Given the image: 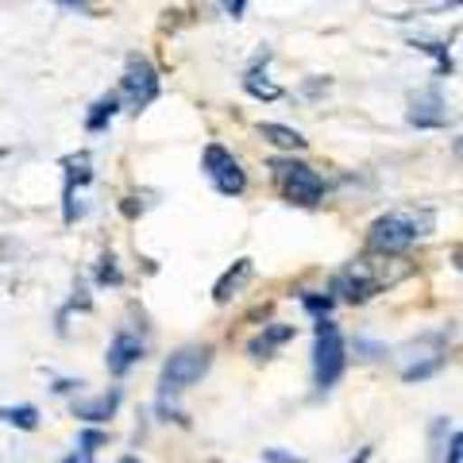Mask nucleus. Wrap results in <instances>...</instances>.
<instances>
[{
	"instance_id": "nucleus-1",
	"label": "nucleus",
	"mask_w": 463,
	"mask_h": 463,
	"mask_svg": "<svg viewBox=\"0 0 463 463\" xmlns=\"http://www.w3.org/2000/svg\"><path fill=\"white\" fill-rule=\"evenodd\" d=\"M410 274H413V267L405 263V255H364L332 274L328 294L344 301V306H367L371 298H379L383 289L398 286L402 279H410Z\"/></svg>"
},
{
	"instance_id": "nucleus-2",
	"label": "nucleus",
	"mask_w": 463,
	"mask_h": 463,
	"mask_svg": "<svg viewBox=\"0 0 463 463\" xmlns=\"http://www.w3.org/2000/svg\"><path fill=\"white\" fill-rule=\"evenodd\" d=\"M213 347L209 344H190V347H178L166 364H163V374H158V402L155 410L163 421H174V425H190V417L178 405V398L185 394L190 386H197L201 379L209 374L213 367Z\"/></svg>"
},
{
	"instance_id": "nucleus-3",
	"label": "nucleus",
	"mask_w": 463,
	"mask_h": 463,
	"mask_svg": "<svg viewBox=\"0 0 463 463\" xmlns=\"http://www.w3.org/2000/svg\"><path fill=\"white\" fill-rule=\"evenodd\" d=\"M432 228H437L432 209H390L367 228V255H405L417 240L432 236Z\"/></svg>"
},
{
	"instance_id": "nucleus-4",
	"label": "nucleus",
	"mask_w": 463,
	"mask_h": 463,
	"mask_svg": "<svg viewBox=\"0 0 463 463\" xmlns=\"http://www.w3.org/2000/svg\"><path fill=\"white\" fill-rule=\"evenodd\" d=\"M270 182L274 190H279V197L286 201V205H298V209H317L328 194V182L325 174L309 166L306 158H294V155H274L270 163Z\"/></svg>"
},
{
	"instance_id": "nucleus-5",
	"label": "nucleus",
	"mask_w": 463,
	"mask_h": 463,
	"mask_svg": "<svg viewBox=\"0 0 463 463\" xmlns=\"http://www.w3.org/2000/svg\"><path fill=\"white\" fill-rule=\"evenodd\" d=\"M347 371V340L332 317L313 321V386L328 394Z\"/></svg>"
},
{
	"instance_id": "nucleus-6",
	"label": "nucleus",
	"mask_w": 463,
	"mask_h": 463,
	"mask_svg": "<svg viewBox=\"0 0 463 463\" xmlns=\"http://www.w3.org/2000/svg\"><path fill=\"white\" fill-rule=\"evenodd\" d=\"M116 93H120L124 112L139 116V112H147V109L155 105L158 93H163V74H158V66L151 62L147 54L132 51V54L124 58V74H120V85H116Z\"/></svg>"
},
{
	"instance_id": "nucleus-7",
	"label": "nucleus",
	"mask_w": 463,
	"mask_h": 463,
	"mask_svg": "<svg viewBox=\"0 0 463 463\" xmlns=\"http://www.w3.org/2000/svg\"><path fill=\"white\" fill-rule=\"evenodd\" d=\"M201 174L209 178V185L221 197H243L248 194V170H243L240 155H232V147L224 143H205V151H201Z\"/></svg>"
},
{
	"instance_id": "nucleus-8",
	"label": "nucleus",
	"mask_w": 463,
	"mask_h": 463,
	"mask_svg": "<svg viewBox=\"0 0 463 463\" xmlns=\"http://www.w3.org/2000/svg\"><path fill=\"white\" fill-rule=\"evenodd\" d=\"M402 352H405V359H410V364L402 367V383H425L448 364V336L444 332H432V336L405 344Z\"/></svg>"
},
{
	"instance_id": "nucleus-9",
	"label": "nucleus",
	"mask_w": 463,
	"mask_h": 463,
	"mask_svg": "<svg viewBox=\"0 0 463 463\" xmlns=\"http://www.w3.org/2000/svg\"><path fill=\"white\" fill-rule=\"evenodd\" d=\"M405 124L417 128V132H440L448 128V100L437 85H425V90L410 93V105H405Z\"/></svg>"
},
{
	"instance_id": "nucleus-10",
	"label": "nucleus",
	"mask_w": 463,
	"mask_h": 463,
	"mask_svg": "<svg viewBox=\"0 0 463 463\" xmlns=\"http://www.w3.org/2000/svg\"><path fill=\"white\" fill-rule=\"evenodd\" d=\"M143 355H147V336H139L136 328L120 325L116 328V336L109 340V352H105V367L112 379H124L128 371L136 364H143Z\"/></svg>"
},
{
	"instance_id": "nucleus-11",
	"label": "nucleus",
	"mask_w": 463,
	"mask_h": 463,
	"mask_svg": "<svg viewBox=\"0 0 463 463\" xmlns=\"http://www.w3.org/2000/svg\"><path fill=\"white\" fill-rule=\"evenodd\" d=\"M270 58H274V54H270V47L263 43V47L255 51L251 66L243 70V78H240L243 93H248L251 100H259V105H274V100H282V97H286V90H282V85L270 78V70H267V66H270Z\"/></svg>"
},
{
	"instance_id": "nucleus-12",
	"label": "nucleus",
	"mask_w": 463,
	"mask_h": 463,
	"mask_svg": "<svg viewBox=\"0 0 463 463\" xmlns=\"http://www.w3.org/2000/svg\"><path fill=\"white\" fill-rule=\"evenodd\" d=\"M120 402H124V390L112 386V390H105V394H97V398H74L70 402V413H74L78 421H85V425H105V421L116 417Z\"/></svg>"
},
{
	"instance_id": "nucleus-13",
	"label": "nucleus",
	"mask_w": 463,
	"mask_h": 463,
	"mask_svg": "<svg viewBox=\"0 0 463 463\" xmlns=\"http://www.w3.org/2000/svg\"><path fill=\"white\" fill-rule=\"evenodd\" d=\"M255 279V259H236V263H232L221 279H216V286H213V301L216 306H228V301H236L243 289H248V282Z\"/></svg>"
},
{
	"instance_id": "nucleus-14",
	"label": "nucleus",
	"mask_w": 463,
	"mask_h": 463,
	"mask_svg": "<svg viewBox=\"0 0 463 463\" xmlns=\"http://www.w3.org/2000/svg\"><path fill=\"white\" fill-rule=\"evenodd\" d=\"M294 336H298V328H294V325H282V321L263 325V332H255V336L248 340V355L255 359V364H263V359H274V355H279V347H286Z\"/></svg>"
},
{
	"instance_id": "nucleus-15",
	"label": "nucleus",
	"mask_w": 463,
	"mask_h": 463,
	"mask_svg": "<svg viewBox=\"0 0 463 463\" xmlns=\"http://www.w3.org/2000/svg\"><path fill=\"white\" fill-rule=\"evenodd\" d=\"M124 112V105H120V93L116 90H109V93H100L90 109H85V132L90 136H105L109 128H112V120Z\"/></svg>"
},
{
	"instance_id": "nucleus-16",
	"label": "nucleus",
	"mask_w": 463,
	"mask_h": 463,
	"mask_svg": "<svg viewBox=\"0 0 463 463\" xmlns=\"http://www.w3.org/2000/svg\"><path fill=\"white\" fill-rule=\"evenodd\" d=\"M259 139L270 143L274 151H282V155H298V151H306L309 147V139L298 132V128H289V124H279V120H263L255 128Z\"/></svg>"
},
{
	"instance_id": "nucleus-17",
	"label": "nucleus",
	"mask_w": 463,
	"mask_h": 463,
	"mask_svg": "<svg viewBox=\"0 0 463 463\" xmlns=\"http://www.w3.org/2000/svg\"><path fill=\"white\" fill-rule=\"evenodd\" d=\"M62 185L70 190H85V185H93L97 170H93V155L90 151H74V155H62Z\"/></svg>"
},
{
	"instance_id": "nucleus-18",
	"label": "nucleus",
	"mask_w": 463,
	"mask_h": 463,
	"mask_svg": "<svg viewBox=\"0 0 463 463\" xmlns=\"http://www.w3.org/2000/svg\"><path fill=\"white\" fill-rule=\"evenodd\" d=\"M413 51H421L432 58V66H437V78H452L456 74V62H452V51H448L444 39H429V35H413L410 39Z\"/></svg>"
},
{
	"instance_id": "nucleus-19",
	"label": "nucleus",
	"mask_w": 463,
	"mask_h": 463,
	"mask_svg": "<svg viewBox=\"0 0 463 463\" xmlns=\"http://www.w3.org/2000/svg\"><path fill=\"white\" fill-rule=\"evenodd\" d=\"M93 309V294H90V286L85 282H78V289H74V298L66 301L62 309H58V317H54V328H58V336H66V321H70V313H90Z\"/></svg>"
},
{
	"instance_id": "nucleus-20",
	"label": "nucleus",
	"mask_w": 463,
	"mask_h": 463,
	"mask_svg": "<svg viewBox=\"0 0 463 463\" xmlns=\"http://www.w3.org/2000/svg\"><path fill=\"white\" fill-rule=\"evenodd\" d=\"M0 421L20 429V432H35L43 417H39L35 405H0Z\"/></svg>"
},
{
	"instance_id": "nucleus-21",
	"label": "nucleus",
	"mask_w": 463,
	"mask_h": 463,
	"mask_svg": "<svg viewBox=\"0 0 463 463\" xmlns=\"http://www.w3.org/2000/svg\"><path fill=\"white\" fill-rule=\"evenodd\" d=\"M93 286H124V270H120V263H116V255L112 251H100V259H97V267H93Z\"/></svg>"
},
{
	"instance_id": "nucleus-22",
	"label": "nucleus",
	"mask_w": 463,
	"mask_h": 463,
	"mask_svg": "<svg viewBox=\"0 0 463 463\" xmlns=\"http://www.w3.org/2000/svg\"><path fill=\"white\" fill-rule=\"evenodd\" d=\"M109 444V432H100V429H85L81 437H78V459L81 463H97V452Z\"/></svg>"
},
{
	"instance_id": "nucleus-23",
	"label": "nucleus",
	"mask_w": 463,
	"mask_h": 463,
	"mask_svg": "<svg viewBox=\"0 0 463 463\" xmlns=\"http://www.w3.org/2000/svg\"><path fill=\"white\" fill-rule=\"evenodd\" d=\"M452 421H448V417H437V421H432V432H429V456L440 463V452H444V444H448V437H452Z\"/></svg>"
},
{
	"instance_id": "nucleus-24",
	"label": "nucleus",
	"mask_w": 463,
	"mask_h": 463,
	"mask_svg": "<svg viewBox=\"0 0 463 463\" xmlns=\"http://www.w3.org/2000/svg\"><path fill=\"white\" fill-rule=\"evenodd\" d=\"M298 301H301V309H306L313 321L317 317H332V309H336V298L332 294H301Z\"/></svg>"
},
{
	"instance_id": "nucleus-25",
	"label": "nucleus",
	"mask_w": 463,
	"mask_h": 463,
	"mask_svg": "<svg viewBox=\"0 0 463 463\" xmlns=\"http://www.w3.org/2000/svg\"><path fill=\"white\" fill-rule=\"evenodd\" d=\"M81 216H85L81 190H70V185H62V224H78Z\"/></svg>"
},
{
	"instance_id": "nucleus-26",
	"label": "nucleus",
	"mask_w": 463,
	"mask_h": 463,
	"mask_svg": "<svg viewBox=\"0 0 463 463\" xmlns=\"http://www.w3.org/2000/svg\"><path fill=\"white\" fill-rule=\"evenodd\" d=\"M147 209H151V201L143 194H124L120 197V216H124V221H139Z\"/></svg>"
},
{
	"instance_id": "nucleus-27",
	"label": "nucleus",
	"mask_w": 463,
	"mask_h": 463,
	"mask_svg": "<svg viewBox=\"0 0 463 463\" xmlns=\"http://www.w3.org/2000/svg\"><path fill=\"white\" fill-rule=\"evenodd\" d=\"M440 463H463V432L452 429V437H448L444 452H440Z\"/></svg>"
},
{
	"instance_id": "nucleus-28",
	"label": "nucleus",
	"mask_w": 463,
	"mask_h": 463,
	"mask_svg": "<svg viewBox=\"0 0 463 463\" xmlns=\"http://www.w3.org/2000/svg\"><path fill=\"white\" fill-rule=\"evenodd\" d=\"M332 90V78H306V81H301V97H306V100H317V97H325Z\"/></svg>"
},
{
	"instance_id": "nucleus-29",
	"label": "nucleus",
	"mask_w": 463,
	"mask_h": 463,
	"mask_svg": "<svg viewBox=\"0 0 463 463\" xmlns=\"http://www.w3.org/2000/svg\"><path fill=\"white\" fill-rule=\"evenodd\" d=\"M355 355H359V359H367V364H374V359H383V355H386V347L359 336V340H355Z\"/></svg>"
},
{
	"instance_id": "nucleus-30",
	"label": "nucleus",
	"mask_w": 463,
	"mask_h": 463,
	"mask_svg": "<svg viewBox=\"0 0 463 463\" xmlns=\"http://www.w3.org/2000/svg\"><path fill=\"white\" fill-rule=\"evenodd\" d=\"M251 0H216V8L224 12L228 20H243V12H248Z\"/></svg>"
},
{
	"instance_id": "nucleus-31",
	"label": "nucleus",
	"mask_w": 463,
	"mask_h": 463,
	"mask_svg": "<svg viewBox=\"0 0 463 463\" xmlns=\"http://www.w3.org/2000/svg\"><path fill=\"white\" fill-rule=\"evenodd\" d=\"M263 459L267 463H306V459L294 456V452H282V448H263Z\"/></svg>"
},
{
	"instance_id": "nucleus-32",
	"label": "nucleus",
	"mask_w": 463,
	"mask_h": 463,
	"mask_svg": "<svg viewBox=\"0 0 463 463\" xmlns=\"http://www.w3.org/2000/svg\"><path fill=\"white\" fill-rule=\"evenodd\" d=\"M54 5L58 8H66V12H81V16H93V5H90V0H54Z\"/></svg>"
},
{
	"instance_id": "nucleus-33",
	"label": "nucleus",
	"mask_w": 463,
	"mask_h": 463,
	"mask_svg": "<svg viewBox=\"0 0 463 463\" xmlns=\"http://www.w3.org/2000/svg\"><path fill=\"white\" fill-rule=\"evenodd\" d=\"M85 383L81 379H58L51 390H54V394H78V390H81Z\"/></svg>"
},
{
	"instance_id": "nucleus-34",
	"label": "nucleus",
	"mask_w": 463,
	"mask_h": 463,
	"mask_svg": "<svg viewBox=\"0 0 463 463\" xmlns=\"http://www.w3.org/2000/svg\"><path fill=\"white\" fill-rule=\"evenodd\" d=\"M429 12H448V8H459V0H425Z\"/></svg>"
},
{
	"instance_id": "nucleus-35",
	"label": "nucleus",
	"mask_w": 463,
	"mask_h": 463,
	"mask_svg": "<svg viewBox=\"0 0 463 463\" xmlns=\"http://www.w3.org/2000/svg\"><path fill=\"white\" fill-rule=\"evenodd\" d=\"M371 456H374V448H371V444H364V448H359V452H355L352 459H347V463H371Z\"/></svg>"
},
{
	"instance_id": "nucleus-36",
	"label": "nucleus",
	"mask_w": 463,
	"mask_h": 463,
	"mask_svg": "<svg viewBox=\"0 0 463 463\" xmlns=\"http://www.w3.org/2000/svg\"><path fill=\"white\" fill-rule=\"evenodd\" d=\"M62 463H81V459H78V452H70V456H66Z\"/></svg>"
},
{
	"instance_id": "nucleus-37",
	"label": "nucleus",
	"mask_w": 463,
	"mask_h": 463,
	"mask_svg": "<svg viewBox=\"0 0 463 463\" xmlns=\"http://www.w3.org/2000/svg\"><path fill=\"white\" fill-rule=\"evenodd\" d=\"M120 463H143V459H139V456H124Z\"/></svg>"
}]
</instances>
